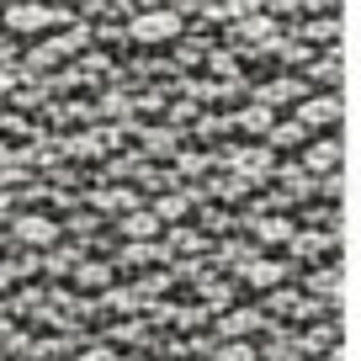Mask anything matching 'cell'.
Masks as SVG:
<instances>
[{"label": "cell", "mask_w": 361, "mask_h": 361, "mask_svg": "<svg viewBox=\"0 0 361 361\" xmlns=\"http://www.w3.org/2000/svg\"><path fill=\"white\" fill-rule=\"evenodd\" d=\"M303 123H335V102H314V106H303Z\"/></svg>", "instance_id": "cell-1"}]
</instances>
